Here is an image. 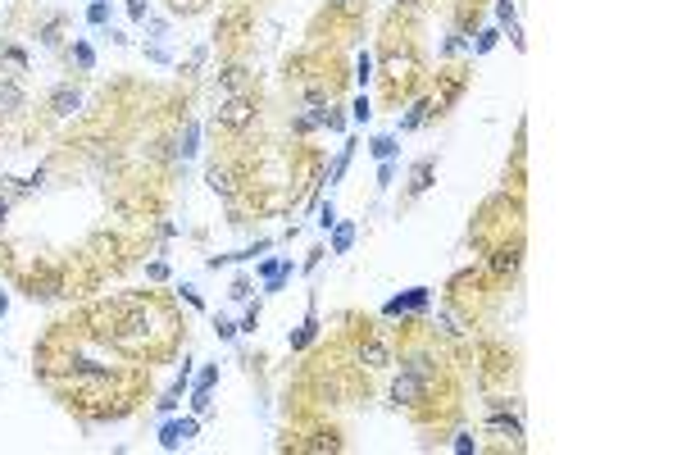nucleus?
Here are the masks:
<instances>
[{
  "label": "nucleus",
  "instance_id": "9d476101",
  "mask_svg": "<svg viewBox=\"0 0 682 455\" xmlns=\"http://www.w3.org/2000/svg\"><path fill=\"white\" fill-rule=\"evenodd\" d=\"M433 174H437V160H419V164H414V174H410V196L428 192V187H433Z\"/></svg>",
  "mask_w": 682,
  "mask_h": 455
},
{
  "label": "nucleus",
  "instance_id": "7ed1b4c3",
  "mask_svg": "<svg viewBox=\"0 0 682 455\" xmlns=\"http://www.w3.org/2000/svg\"><path fill=\"white\" fill-rule=\"evenodd\" d=\"M464 87H468V77H464V73H442V87H437V96L428 100V105H433V114H446L455 100L464 96Z\"/></svg>",
  "mask_w": 682,
  "mask_h": 455
},
{
  "label": "nucleus",
  "instance_id": "423d86ee",
  "mask_svg": "<svg viewBox=\"0 0 682 455\" xmlns=\"http://www.w3.org/2000/svg\"><path fill=\"white\" fill-rule=\"evenodd\" d=\"M359 364L387 369V364H391V346L382 342V337H368V342H359Z\"/></svg>",
  "mask_w": 682,
  "mask_h": 455
},
{
  "label": "nucleus",
  "instance_id": "79ce46f5",
  "mask_svg": "<svg viewBox=\"0 0 682 455\" xmlns=\"http://www.w3.org/2000/svg\"><path fill=\"white\" fill-rule=\"evenodd\" d=\"M401 5H414V0H401Z\"/></svg>",
  "mask_w": 682,
  "mask_h": 455
},
{
  "label": "nucleus",
  "instance_id": "dca6fc26",
  "mask_svg": "<svg viewBox=\"0 0 682 455\" xmlns=\"http://www.w3.org/2000/svg\"><path fill=\"white\" fill-rule=\"evenodd\" d=\"M487 428H491V433H509V442H519V437H523V423L519 419H505V414H491Z\"/></svg>",
  "mask_w": 682,
  "mask_h": 455
},
{
  "label": "nucleus",
  "instance_id": "58836bf2",
  "mask_svg": "<svg viewBox=\"0 0 682 455\" xmlns=\"http://www.w3.org/2000/svg\"><path fill=\"white\" fill-rule=\"evenodd\" d=\"M182 301L191 305V310H200V296H196V287H182Z\"/></svg>",
  "mask_w": 682,
  "mask_h": 455
},
{
  "label": "nucleus",
  "instance_id": "4be33fe9",
  "mask_svg": "<svg viewBox=\"0 0 682 455\" xmlns=\"http://www.w3.org/2000/svg\"><path fill=\"white\" fill-rule=\"evenodd\" d=\"M87 23H91V28H105V23H109V0H91V5H87Z\"/></svg>",
  "mask_w": 682,
  "mask_h": 455
},
{
  "label": "nucleus",
  "instance_id": "b1692460",
  "mask_svg": "<svg viewBox=\"0 0 682 455\" xmlns=\"http://www.w3.org/2000/svg\"><path fill=\"white\" fill-rule=\"evenodd\" d=\"M368 151L378 155V160H391V155H396V137H373L368 141Z\"/></svg>",
  "mask_w": 682,
  "mask_h": 455
},
{
  "label": "nucleus",
  "instance_id": "e433bc0d",
  "mask_svg": "<svg viewBox=\"0 0 682 455\" xmlns=\"http://www.w3.org/2000/svg\"><path fill=\"white\" fill-rule=\"evenodd\" d=\"M282 260H260V278H269V273H278Z\"/></svg>",
  "mask_w": 682,
  "mask_h": 455
},
{
  "label": "nucleus",
  "instance_id": "aec40b11",
  "mask_svg": "<svg viewBox=\"0 0 682 455\" xmlns=\"http://www.w3.org/2000/svg\"><path fill=\"white\" fill-rule=\"evenodd\" d=\"M350 155H355V146H341V155H337V160H332V169H328V183H341V178H346Z\"/></svg>",
  "mask_w": 682,
  "mask_h": 455
},
{
  "label": "nucleus",
  "instance_id": "393cba45",
  "mask_svg": "<svg viewBox=\"0 0 682 455\" xmlns=\"http://www.w3.org/2000/svg\"><path fill=\"white\" fill-rule=\"evenodd\" d=\"M355 77L359 82H373V55H359L355 59Z\"/></svg>",
  "mask_w": 682,
  "mask_h": 455
},
{
  "label": "nucleus",
  "instance_id": "ddd939ff",
  "mask_svg": "<svg viewBox=\"0 0 682 455\" xmlns=\"http://www.w3.org/2000/svg\"><path fill=\"white\" fill-rule=\"evenodd\" d=\"M355 246V223H332V255H346Z\"/></svg>",
  "mask_w": 682,
  "mask_h": 455
},
{
  "label": "nucleus",
  "instance_id": "a19ab883",
  "mask_svg": "<svg viewBox=\"0 0 682 455\" xmlns=\"http://www.w3.org/2000/svg\"><path fill=\"white\" fill-rule=\"evenodd\" d=\"M5 310H10V296H5V292H0V315H5Z\"/></svg>",
  "mask_w": 682,
  "mask_h": 455
},
{
  "label": "nucleus",
  "instance_id": "c85d7f7f",
  "mask_svg": "<svg viewBox=\"0 0 682 455\" xmlns=\"http://www.w3.org/2000/svg\"><path fill=\"white\" fill-rule=\"evenodd\" d=\"M337 223V210H332V201H323L319 205V228H332Z\"/></svg>",
  "mask_w": 682,
  "mask_h": 455
},
{
  "label": "nucleus",
  "instance_id": "37998d69",
  "mask_svg": "<svg viewBox=\"0 0 682 455\" xmlns=\"http://www.w3.org/2000/svg\"><path fill=\"white\" fill-rule=\"evenodd\" d=\"M346 5H359V0H346Z\"/></svg>",
  "mask_w": 682,
  "mask_h": 455
},
{
  "label": "nucleus",
  "instance_id": "39448f33",
  "mask_svg": "<svg viewBox=\"0 0 682 455\" xmlns=\"http://www.w3.org/2000/svg\"><path fill=\"white\" fill-rule=\"evenodd\" d=\"M423 305H428V287H410L405 296H396V301L382 305V315H387V319H396V315H414V310H423Z\"/></svg>",
  "mask_w": 682,
  "mask_h": 455
},
{
  "label": "nucleus",
  "instance_id": "6ab92c4d",
  "mask_svg": "<svg viewBox=\"0 0 682 455\" xmlns=\"http://www.w3.org/2000/svg\"><path fill=\"white\" fill-rule=\"evenodd\" d=\"M196 141H200V128H196V123H187L182 137H178V155H182V160H187V155H196Z\"/></svg>",
  "mask_w": 682,
  "mask_h": 455
},
{
  "label": "nucleus",
  "instance_id": "2eb2a0df",
  "mask_svg": "<svg viewBox=\"0 0 682 455\" xmlns=\"http://www.w3.org/2000/svg\"><path fill=\"white\" fill-rule=\"evenodd\" d=\"M428 114H433V105H428V100H419V105H410V114H405L396 128H401V132H414V128H423V123H428Z\"/></svg>",
  "mask_w": 682,
  "mask_h": 455
},
{
  "label": "nucleus",
  "instance_id": "f8f14e48",
  "mask_svg": "<svg viewBox=\"0 0 682 455\" xmlns=\"http://www.w3.org/2000/svg\"><path fill=\"white\" fill-rule=\"evenodd\" d=\"M491 269H496L500 278H505V273H514V269H519V246H500L496 255H491Z\"/></svg>",
  "mask_w": 682,
  "mask_h": 455
},
{
  "label": "nucleus",
  "instance_id": "1a4fd4ad",
  "mask_svg": "<svg viewBox=\"0 0 682 455\" xmlns=\"http://www.w3.org/2000/svg\"><path fill=\"white\" fill-rule=\"evenodd\" d=\"M314 333H319V315H314V305H310V315H305V324L296 328V333L287 337V342H292V351H305L310 342H314Z\"/></svg>",
  "mask_w": 682,
  "mask_h": 455
},
{
  "label": "nucleus",
  "instance_id": "f3484780",
  "mask_svg": "<svg viewBox=\"0 0 682 455\" xmlns=\"http://www.w3.org/2000/svg\"><path fill=\"white\" fill-rule=\"evenodd\" d=\"M209 187H214L218 196H232V192H237V183H232V174H227V169H218V164L209 169Z\"/></svg>",
  "mask_w": 682,
  "mask_h": 455
},
{
  "label": "nucleus",
  "instance_id": "ea45409f",
  "mask_svg": "<svg viewBox=\"0 0 682 455\" xmlns=\"http://www.w3.org/2000/svg\"><path fill=\"white\" fill-rule=\"evenodd\" d=\"M5 219H10V201L0 196V228H5Z\"/></svg>",
  "mask_w": 682,
  "mask_h": 455
},
{
  "label": "nucleus",
  "instance_id": "4468645a",
  "mask_svg": "<svg viewBox=\"0 0 682 455\" xmlns=\"http://www.w3.org/2000/svg\"><path fill=\"white\" fill-rule=\"evenodd\" d=\"M23 109V87L19 82H0V114H14Z\"/></svg>",
  "mask_w": 682,
  "mask_h": 455
},
{
  "label": "nucleus",
  "instance_id": "cd10ccee",
  "mask_svg": "<svg viewBox=\"0 0 682 455\" xmlns=\"http://www.w3.org/2000/svg\"><path fill=\"white\" fill-rule=\"evenodd\" d=\"M391 183H396V164L382 160V169H378V187H391Z\"/></svg>",
  "mask_w": 682,
  "mask_h": 455
},
{
  "label": "nucleus",
  "instance_id": "0eeeda50",
  "mask_svg": "<svg viewBox=\"0 0 682 455\" xmlns=\"http://www.w3.org/2000/svg\"><path fill=\"white\" fill-rule=\"evenodd\" d=\"M214 382H218V364H209L200 378H196V391H191V410L196 414H209V391H214Z\"/></svg>",
  "mask_w": 682,
  "mask_h": 455
},
{
  "label": "nucleus",
  "instance_id": "4c0bfd02",
  "mask_svg": "<svg viewBox=\"0 0 682 455\" xmlns=\"http://www.w3.org/2000/svg\"><path fill=\"white\" fill-rule=\"evenodd\" d=\"M155 59V64H169V50H164V46H151V50H146Z\"/></svg>",
  "mask_w": 682,
  "mask_h": 455
},
{
  "label": "nucleus",
  "instance_id": "f257e3e1",
  "mask_svg": "<svg viewBox=\"0 0 682 455\" xmlns=\"http://www.w3.org/2000/svg\"><path fill=\"white\" fill-rule=\"evenodd\" d=\"M218 123H223V128H250V123H255V96H250V91L227 96L223 105H218Z\"/></svg>",
  "mask_w": 682,
  "mask_h": 455
},
{
  "label": "nucleus",
  "instance_id": "5701e85b",
  "mask_svg": "<svg viewBox=\"0 0 682 455\" xmlns=\"http://www.w3.org/2000/svg\"><path fill=\"white\" fill-rule=\"evenodd\" d=\"M73 64L77 68H96V50L87 41H73Z\"/></svg>",
  "mask_w": 682,
  "mask_h": 455
},
{
  "label": "nucleus",
  "instance_id": "a211bd4d",
  "mask_svg": "<svg viewBox=\"0 0 682 455\" xmlns=\"http://www.w3.org/2000/svg\"><path fill=\"white\" fill-rule=\"evenodd\" d=\"M496 19L500 23H509V37L519 41V19H514V0H496ZM523 46V41H519Z\"/></svg>",
  "mask_w": 682,
  "mask_h": 455
},
{
  "label": "nucleus",
  "instance_id": "473e14b6",
  "mask_svg": "<svg viewBox=\"0 0 682 455\" xmlns=\"http://www.w3.org/2000/svg\"><path fill=\"white\" fill-rule=\"evenodd\" d=\"M200 64H205V46H196V50L187 55V64H182V68H187V73H191V68H200Z\"/></svg>",
  "mask_w": 682,
  "mask_h": 455
},
{
  "label": "nucleus",
  "instance_id": "9b49d317",
  "mask_svg": "<svg viewBox=\"0 0 682 455\" xmlns=\"http://www.w3.org/2000/svg\"><path fill=\"white\" fill-rule=\"evenodd\" d=\"M246 68H241V64H227L223 68V73H218V82H223V91H227V96H237V91H246Z\"/></svg>",
  "mask_w": 682,
  "mask_h": 455
},
{
  "label": "nucleus",
  "instance_id": "c756f323",
  "mask_svg": "<svg viewBox=\"0 0 682 455\" xmlns=\"http://www.w3.org/2000/svg\"><path fill=\"white\" fill-rule=\"evenodd\" d=\"M41 41H46V46H55V41H59V19H50V23L41 28Z\"/></svg>",
  "mask_w": 682,
  "mask_h": 455
},
{
  "label": "nucleus",
  "instance_id": "f704fd0d",
  "mask_svg": "<svg viewBox=\"0 0 682 455\" xmlns=\"http://www.w3.org/2000/svg\"><path fill=\"white\" fill-rule=\"evenodd\" d=\"M323 128H328V132H341V128H346V119H341L337 109H328V123H323Z\"/></svg>",
  "mask_w": 682,
  "mask_h": 455
},
{
  "label": "nucleus",
  "instance_id": "f03ea898",
  "mask_svg": "<svg viewBox=\"0 0 682 455\" xmlns=\"http://www.w3.org/2000/svg\"><path fill=\"white\" fill-rule=\"evenodd\" d=\"M423 396H428V378H419V373L401 369V378L391 382V401H396V405H419Z\"/></svg>",
  "mask_w": 682,
  "mask_h": 455
},
{
  "label": "nucleus",
  "instance_id": "6e6552de",
  "mask_svg": "<svg viewBox=\"0 0 682 455\" xmlns=\"http://www.w3.org/2000/svg\"><path fill=\"white\" fill-rule=\"evenodd\" d=\"M50 109H55V119H68V114L82 109V96H77L73 87H55L50 91Z\"/></svg>",
  "mask_w": 682,
  "mask_h": 455
},
{
  "label": "nucleus",
  "instance_id": "c9c22d12",
  "mask_svg": "<svg viewBox=\"0 0 682 455\" xmlns=\"http://www.w3.org/2000/svg\"><path fill=\"white\" fill-rule=\"evenodd\" d=\"M473 446H477V442H473L468 433H460V437H455V451H460V455H464V451H473Z\"/></svg>",
  "mask_w": 682,
  "mask_h": 455
},
{
  "label": "nucleus",
  "instance_id": "7c9ffc66",
  "mask_svg": "<svg viewBox=\"0 0 682 455\" xmlns=\"http://www.w3.org/2000/svg\"><path fill=\"white\" fill-rule=\"evenodd\" d=\"M350 114H355V123H368V119H373V109H368V100H364V96L355 100V109H350Z\"/></svg>",
  "mask_w": 682,
  "mask_h": 455
},
{
  "label": "nucleus",
  "instance_id": "bb28decb",
  "mask_svg": "<svg viewBox=\"0 0 682 455\" xmlns=\"http://www.w3.org/2000/svg\"><path fill=\"white\" fill-rule=\"evenodd\" d=\"M496 37H500L496 28H487V32H477V46H473V50H477V55H487L491 46H496Z\"/></svg>",
  "mask_w": 682,
  "mask_h": 455
},
{
  "label": "nucleus",
  "instance_id": "72a5a7b5",
  "mask_svg": "<svg viewBox=\"0 0 682 455\" xmlns=\"http://www.w3.org/2000/svg\"><path fill=\"white\" fill-rule=\"evenodd\" d=\"M214 333L223 337V342H232V337H237V324H227V319H218V324H214Z\"/></svg>",
  "mask_w": 682,
  "mask_h": 455
},
{
  "label": "nucleus",
  "instance_id": "a878e982",
  "mask_svg": "<svg viewBox=\"0 0 682 455\" xmlns=\"http://www.w3.org/2000/svg\"><path fill=\"white\" fill-rule=\"evenodd\" d=\"M128 14L137 23H146V19H151V0H128Z\"/></svg>",
  "mask_w": 682,
  "mask_h": 455
},
{
  "label": "nucleus",
  "instance_id": "412c9836",
  "mask_svg": "<svg viewBox=\"0 0 682 455\" xmlns=\"http://www.w3.org/2000/svg\"><path fill=\"white\" fill-rule=\"evenodd\" d=\"M292 273H296V264H282L278 273H269V278H264V292H282V287L292 282Z\"/></svg>",
  "mask_w": 682,
  "mask_h": 455
},
{
  "label": "nucleus",
  "instance_id": "20e7f679",
  "mask_svg": "<svg viewBox=\"0 0 682 455\" xmlns=\"http://www.w3.org/2000/svg\"><path fill=\"white\" fill-rule=\"evenodd\" d=\"M196 433H200V423H196V419L164 423V428H160V446H164V451H178V446H182V442H191Z\"/></svg>",
  "mask_w": 682,
  "mask_h": 455
},
{
  "label": "nucleus",
  "instance_id": "2f4dec72",
  "mask_svg": "<svg viewBox=\"0 0 682 455\" xmlns=\"http://www.w3.org/2000/svg\"><path fill=\"white\" fill-rule=\"evenodd\" d=\"M146 278H151V282H164V278H169V264H164V260H155L151 269H146Z\"/></svg>",
  "mask_w": 682,
  "mask_h": 455
}]
</instances>
